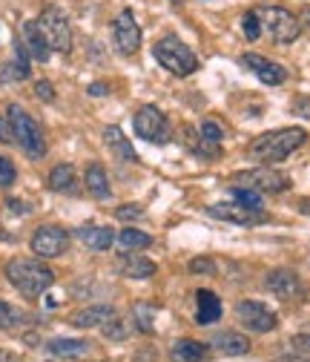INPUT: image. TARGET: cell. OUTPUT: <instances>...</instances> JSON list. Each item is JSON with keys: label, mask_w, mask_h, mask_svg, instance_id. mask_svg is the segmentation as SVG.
Here are the masks:
<instances>
[{"label": "cell", "mask_w": 310, "mask_h": 362, "mask_svg": "<svg viewBox=\"0 0 310 362\" xmlns=\"http://www.w3.org/2000/svg\"><path fill=\"white\" fill-rule=\"evenodd\" d=\"M213 345L225 356H242L250 351V339L244 334H236V331H218L213 337Z\"/></svg>", "instance_id": "21"}, {"label": "cell", "mask_w": 310, "mask_h": 362, "mask_svg": "<svg viewBox=\"0 0 310 362\" xmlns=\"http://www.w3.org/2000/svg\"><path fill=\"white\" fill-rule=\"evenodd\" d=\"M107 93H109L107 83H93V86H90V95H95V98H101V95H107Z\"/></svg>", "instance_id": "39"}, {"label": "cell", "mask_w": 310, "mask_h": 362, "mask_svg": "<svg viewBox=\"0 0 310 362\" xmlns=\"http://www.w3.org/2000/svg\"><path fill=\"white\" fill-rule=\"evenodd\" d=\"M35 93H37V98H40V101H55V89H52V83H49V81H37Z\"/></svg>", "instance_id": "37"}, {"label": "cell", "mask_w": 310, "mask_h": 362, "mask_svg": "<svg viewBox=\"0 0 310 362\" xmlns=\"http://www.w3.org/2000/svg\"><path fill=\"white\" fill-rule=\"evenodd\" d=\"M264 288L282 302H296V299L304 296V285H302L299 274H293V270H287V267L270 270V274L264 276Z\"/></svg>", "instance_id": "11"}, {"label": "cell", "mask_w": 310, "mask_h": 362, "mask_svg": "<svg viewBox=\"0 0 310 362\" xmlns=\"http://www.w3.org/2000/svg\"><path fill=\"white\" fill-rule=\"evenodd\" d=\"M169 4H175V6H181V4H184V0H169Z\"/></svg>", "instance_id": "44"}, {"label": "cell", "mask_w": 310, "mask_h": 362, "mask_svg": "<svg viewBox=\"0 0 310 362\" xmlns=\"http://www.w3.org/2000/svg\"><path fill=\"white\" fill-rule=\"evenodd\" d=\"M153 52H155L158 64H161L167 72L179 75V78H187V75H193V72L198 69L196 52L187 47L184 40L175 37V35H164V37L155 43V47H153Z\"/></svg>", "instance_id": "4"}, {"label": "cell", "mask_w": 310, "mask_h": 362, "mask_svg": "<svg viewBox=\"0 0 310 362\" xmlns=\"http://www.w3.org/2000/svg\"><path fill=\"white\" fill-rule=\"evenodd\" d=\"M153 245V236L144 233V230H136V228H126L118 233V247L121 250H144Z\"/></svg>", "instance_id": "27"}, {"label": "cell", "mask_w": 310, "mask_h": 362, "mask_svg": "<svg viewBox=\"0 0 310 362\" xmlns=\"http://www.w3.org/2000/svg\"><path fill=\"white\" fill-rule=\"evenodd\" d=\"M304 141H307V132L302 127L273 129V132L258 135V139L250 144V156L261 164H276V161H285L290 153H296Z\"/></svg>", "instance_id": "1"}, {"label": "cell", "mask_w": 310, "mask_h": 362, "mask_svg": "<svg viewBox=\"0 0 310 362\" xmlns=\"http://www.w3.org/2000/svg\"><path fill=\"white\" fill-rule=\"evenodd\" d=\"M104 141H107V147L112 150V156L118 161H124V164H136L138 161V153L132 150V144H129V139L124 135L121 127H107L104 129Z\"/></svg>", "instance_id": "16"}, {"label": "cell", "mask_w": 310, "mask_h": 362, "mask_svg": "<svg viewBox=\"0 0 310 362\" xmlns=\"http://www.w3.org/2000/svg\"><path fill=\"white\" fill-rule=\"evenodd\" d=\"M86 190H90L95 199H109V178H107V170L101 164H90L86 167V178H83Z\"/></svg>", "instance_id": "25"}, {"label": "cell", "mask_w": 310, "mask_h": 362, "mask_svg": "<svg viewBox=\"0 0 310 362\" xmlns=\"http://www.w3.org/2000/svg\"><path fill=\"white\" fill-rule=\"evenodd\" d=\"M172 356L179 362H207L210 356V348L198 339H179L172 345Z\"/></svg>", "instance_id": "23"}, {"label": "cell", "mask_w": 310, "mask_h": 362, "mask_svg": "<svg viewBox=\"0 0 310 362\" xmlns=\"http://www.w3.org/2000/svg\"><path fill=\"white\" fill-rule=\"evenodd\" d=\"M233 202H239L244 207H253V210H264L261 207V193H256L250 187H233Z\"/></svg>", "instance_id": "30"}, {"label": "cell", "mask_w": 310, "mask_h": 362, "mask_svg": "<svg viewBox=\"0 0 310 362\" xmlns=\"http://www.w3.org/2000/svg\"><path fill=\"white\" fill-rule=\"evenodd\" d=\"M47 348H49V354H55V356L72 359V356H83L86 351H90V342H86V339H52Z\"/></svg>", "instance_id": "26"}, {"label": "cell", "mask_w": 310, "mask_h": 362, "mask_svg": "<svg viewBox=\"0 0 310 362\" xmlns=\"http://www.w3.org/2000/svg\"><path fill=\"white\" fill-rule=\"evenodd\" d=\"M242 29H244L247 40H258V35H261V21H258L256 9H253V12H244V18H242Z\"/></svg>", "instance_id": "31"}, {"label": "cell", "mask_w": 310, "mask_h": 362, "mask_svg": "<svg viewBox=\"0 0 310 362\" xmlns=\"http://www.w3.org/2000/svg\"><path fill=\"white\" fill-rule=\"evenodd\" d=\"M299 207H302V213H310V199H304Z\"/></svg>", "instance_id": "43"}, {"label": "cell", "mask_w": 310, "mask_h": 362, "mask_svg": "<svg viewBox=\"0 0 310 362\" xmlns=\"http://www.w3.org/2000/svg\"><path fill=\"white\" fill-rule=\"evenodd\" d=\"M15 167H12V161L9 158H4V156H0V185H4V187H9V185H15Z\"/></svg>", "instance_id": "32"}, {"label": "cell", "mask_w": 310, "mask_h": 362, "mask_svg": "<svg viewBox=\"0 0 310 362\" xmlns=\"http://www.w3.org/2000/svg\"><path fill=\"white\" fill-rule=\"evenodd\" d=\"M207 213L213 218H221V221H230V224H242V228H253V224H261L268 221V213L264 210H253V207H244L239 202H221V204H210Z\"/></svg>", "instance_id": "13"}, {"label": "cell", "mask_w": 310, "mask_h": 362, "mask_svg": "<svg viewBox=\"0 0 310 362\" xmlns=\"http://www.w3.org/2000/svg\"><path fill=\"white\" fill-rule=\"evenodd\" d=\"M9 127H12V139L20 144V150L29 158H43L47 156V139H43L40 124L18 104H9Z\"/></svg>", "instance_id": "3"}, {"label": "cell", "mask_w": 310, "mask_h": 362, "mask_svg": "<svg viewBox=\"0 0 310 362\" xmlns=\"http://www.w3.org/2000/svg\"><path fill=\"white\" fill-rule=\"evenodd\" d=\"M136 132H138V139H144V141H150V144H167L169 141V121H167V115L158 110V107H153V104H144L138 112H136Z\"/></svg>", "instance_id": "9"}, {"label": "cell", "mask_w": 310, "mask_h": 362, "mask_svg": "<svg viewBox=\"0 0 310 362\" xmlns=\"http://www.w3.org/2000/svg\"><path fill=\"white\" fill-rule=\"evenodd\" d=\"M26 320V316L18 310V308H12V305H6V302H0V331H12L15 325H20Z\"/></svg>", "instance_id": "29"}, {"label": "cell", "mask_w": 310, "mask_h": 362, "mask_svg": "<svg viewBox=\"0 0 310 362\" xmlns=\"http://www.w3.org/2000/svg\"><path fill=\"white\" fill-rule=\"evenodd\" d=\"M0 362H20V359L12 351H0Z\"/></svg>", "instance_id": "41"}, {"label": "cell", "mask_w": 310, "mask_h": 362, "mask_svg": "<svg viewBox=\"0 0 310 362\" xmlns=\"http://www.w3.org/2000/svg\"><path fill=\"white\" fill-rule=\"evenodd\" d=\"M256 15H258L261 26L270 32V37H273L276 43H282V47L293 43V40L299 37V32H302L299 18L290 15V12L282 9V6H261V9H256Z\"/></svg>", "instance_id": "5"}, {"label": "cell", "mask_w": 310, "mask_h": 362, "mask_svg": "<svg viewBox=\"0 0 310 362\" xmlns=\"http://www.w3.org/2000/svg\"><path fill=\"white\" fill-rule=\"evenodd\" d=\"M112 37L121 55H136L141 49V26L136 23V15L124 9L112 23Z\"/></svg>", "instance_id": "12"}, {"label": "cell", "mask_w": 310, "mask_h": 362, "mask_svg": "<svg viewBox=\"0 0 310 362\" xmlns=\"http://www.w3.org/2000/svg\"><path fill=\"white\" fill-rule=\"evenodd\" d=\"M6 72H0V81H23L29 78V49L23 40H15V61L4 66Z\"/></svg>", "instance_id": "22"}, {"label": "cell", "mask_w": 310, "mask_h": 362, "mask_svg": "<svg viewBox=\"0 0 310 362\" xmlns=\"http://www.w3.org/2000/svg\"><path fill=\"white\" fill-rule=\"evenodd\" d=\"M6 279L26 296L37 299L40 293H47L55 285V274L49 264H43L40 259H12L6 264Z\"/></svg>", "instance_id": "2"}, {"label": "cell", "mask_w": 310, "mask_h": 362, "mask_svg": "<svg viewBox=\"0 0 310 362\" xmlns=\"http://www.w3.org/2000/svg\"><path fill=\"white\" fill-rule=\"evenodd\" d=\"M104 334H107L109 339H124V334H126V331H124V322L115 316V320H109V322L104 325Z\"/></svg>", "instance_id": "35"}, {"label": "cell", "mask_w": 310, "mask_h": 362, "mask_svg": "<svg viewBox=\"0 0 310 362\" xmlns=\"http://www.w3.org/2000/svg\"><path fill=\"white\" fill-rule=\"evenodd\" d=\"M0 141H12L9 132H6V124H4V115H0Z\"/></svg>", "instance_id": "42"}, {"label": "cell", "mask_w": 310, "mask_h": 362, "mask_svg": "<svg viewBox=\"0 0 310 362\" xmlns=\"http://www.w3.org/2000/svg\"><path fill=\"white\" fill-rule=\"evenodd\" d=\"M49 187H52L55 193H75V190H78L75 167H72V164H58V167H52V173H49Z\"/></svg>", "instance_id": "24"}, {"label": "cell", "mask_w": 310, "mask_h": 362, "mask_svg": "<svg viewBox=\"0 0 310 362\" xmlns=\"http://www.w3.org/2000/svg\"><path fill=\"white\" fill-rule=\"evenodd\" d=\"M236 320L253 331V334H268V331H276L279 328V316L276 310H270L264 302H256V299H244L236 305Z\"/></svg>", "instance_id": "8"}, {"label": "cell", "mask_w": 310, "mask_h": 362, "mask_svg": "<svg viewBox=\"0 0 310 362\" xmlns=\"http://www.w3.org/2000/svg\"><path fill=\"white\" fill-rule=\"evenodd\" d=\"M118 218L121 221H138V218H144V210L138 204H121L118 207Z\"/></svg>", "instance_id": "33"}, {"label": "cell", "mask_w": 310, "mask_h": 362, "mask_svg": "<svg viewBox=\"0 0 310 362\" xmlns=\"http://www.w3.org/2000/svg\"><path fill=\"white\" fill-rule=\"evenodd\" d=\"M236 185H244L256 193H282L290 187V178L282 173V170H273V167H256V170H242L233 175Z\"/></svg>", "instance_id": "7"}, {"label": "cell", "mask_w": 310, "mask_h": 362, "mask_svg": "<svg viewBox=\"0 0 310 362\" xmlns=\"http://www.w3.org/2000/svg\"><path fill=\"white\" fill-rule=\"evenodd\" d=\"M136 316H138V328L150 334L153 331V308L150 305H138L136 308Z\"/></svg>", "instance_id": "34"}, {"label": "cell", "mask_w": 310, "mask_h": 362, "mask_svg": "<svg viewBox=\"0 0 310 362\" xmlns=\"http://www.w3.org/2000/svg\"><path fill=\"white\" fill-rule=\"evenodd\" d=\"M66 247H69V233L64 228H55V224H43L32 236V253L37 259H58L66 253Z\"/></svg>", "instance_id": "10"}, {"label": "cell", "mask_w": 310, "mask_h": 362, "mask_svg": "<svg viewBox=\"0 0 310 362\" xmlns=\"http://www.w3.org/2000/svg\"><path fill=\"white\" fill-rule=\"evenodd\" d=\"M118 270L126 279H153L158 274V264L147 256H138L136 250H124L118 256Z\"/></svg>", "instance_id": "15"}, {"label": "cell", "mask_w": 310, "mask_h": 362, "mask_svg": "<svg viewBox=\"0 0 310 362\" xmlns=\"http://www.w3.org/2000/svg\"><path fill=\"white\" fill-rule=\"evenodd\" d=\"M23 37H26V49H29V55H32L35 61H40V64H43V61H49L52 49H49L47 37H43L37 21H26V23H23Z\"/></svg>", "instance_id": "19"}, {"label": "cell", "mask_w": 310, "mask_h": 362, "mask_svg": "<svg viewBox=\"0 0 310 362\" xmlns=\"http://www.w3.org/2000/svg\"><path fill=\"white\" fill-rule=\"evenodd\" d=\"M78 239L93 250H109L112 242H115V233L109 228H101V224H83V228L78 230Z\"/></svg>", "instance_id": "20"}, {"label": "cell", "mask_w": 310, "mask_h": 362, "mask_svg": "<svg viewBox=\"0 0 310 362\" xmlns=\"http://www.w3.org/2000/svg\"><path fill=\"white\" fill-rule=\"evenodd\" d=\"M118 310L112 305H93V308H83L72 316V325L78 328H95V325H107L109 320H115Z\"/></svg>", "instance_id": "18"}, {"label": "cell", "mask_w": 310, "mask_h": 362, "mask_svg": "<svg viewBox=\"0 0 310 362\" xmlns=\"http://www.w3.org/2000/svg\"><path fill=\"white\" fill-rule=\"evenodd\" d=\"M37 26H40V32H43V37H47L52 52H64L66 55L72 49V26H69L66 15L58 6L43 9L40 18H37Z\"/></svg>", "instance_id": "6"}, {"label": "cell", "mask_w": 310, "mask_h": 362, "mask_svg": "<svg viewBox=\"0 0 310 362\" xmlns=\"http://www.w3.org/2000/svg\"><path fill=\"white\" fill-rule=\"evenodd\" d=\"M299 23H302V26L310 32V6H304V9H302V15H299Z\"/></svg>", "instance_id": "40"}, {"label": "cell", "mask_w": 310, "mask_h": 362, "mask_svg": "<svg viewBox=\"0 0 310 362\" xmlns=\"http://www.w3.org/2000/svg\"><path fill=\"white\" fill-rule=\"evenodd\" d=\"M293 110H296V115H302V118L310 121V98H299V101L293 104Z\"/></svg>", "instance_id": "38"}, {"label": "cell", "mask_w": 310, "mask_h": 362, "mask_svg": "<svg viewBox=\"0 0 310 362\" xmlns=\"http://www.w3.org/2000/svg\"><path fill=\"white\" fill-rule=\"evenodd\" d=\"M287 351H290V359L293 362H310V334H299L287 342Z\"/></svg>", "instance_id": "28"}, {"label": "cell", "mask_w": 310, "mask_h": 362, "mask_svg": "<svg viewBox=\"0 0 310 362\" xmlns=\"http://www.w3.org/2000/svg\"><path fill=\"white\" fill-rule=\"evenodd\" d=\"M190 270H193V274H207V276H213V274H215V264H213L210 259H193V262H190Z\"/></svg>", "instance_id": "36"}, {"label": "cell", "mask_w": 310, "mask_h": 362, "mask_svg": "<svg viewBox=\"0 0 310 362\" xmlns=\"http://www.w3.org/2000/svg\"><path fill=\"white\" fill-rule=\"evenodd\" d=\"M242 64L261 81V83H268V86H279V83H285L287 81V69L282 66V64H276V61H270V58H264V55H256V52H247L244 58H242Z\"/></svg>", "instance_id": "14"}, {"label": "cell", "mask_w": 310, "mask_h": 362, "mask_svg": "<svg viewBox=\"0 0 310 362\" xmlns=\"http://www.w3.org/2000/svg\"><path fill=\"white\" fill-rule=\"evenodd\" d=\"M218 320H221V299L213 291L201 288L196 293V322L198 325H213Z\"/></svg>", "instance_id": "17"}]
</instances>
